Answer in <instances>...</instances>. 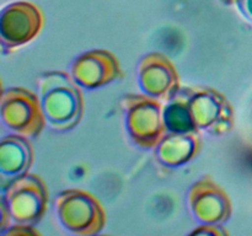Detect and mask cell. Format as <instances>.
<instances>
[{
  "instance_id": "obj_1",
  "label": "cell",
  "mask_w": 252,
  "mask_h": 236,
  "mask_svg": "<svg viewBox=\"0 0 252 236\" xmlns=\"http://www.w3.org/2000/svg\"><path fill=\"white\" fill-rule=\"evenodd\" d=\"M41 12L26 1L10 4L1 12L2 43L10 47L30 41L41 27Z\"/></svg>"
},
{
  "instance_id": "obj_2",
  "label": "cell",
  "mask_w": 252,
  "mask_h": 236,
  "mask_svg": "<svg viewBox=\"0 0 252 236\" xmlns=\"http://www.w3.org/2000/svg\"><path fill=\"white\" fill-rule=\"evenodd\" d=\"M240 11L252 21V0H234Z\"/></svg>"
},
{
  "instance_id": "obj_3",
  "label": "cell",
  "mask_w": 252,
  "mask_h": 236,
  "mask_svg": "<svg viewBox=\"0 0 252 236\" xmlns=\"http://www.w3.org/2000/svg\"><path fill=\"white\" fill-rule=\"evenodd\" d=\"M224 2H226V4H231V2L234 1V0H223Z\"/></svg>"
}]
</instances>
